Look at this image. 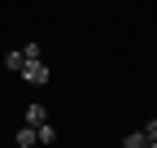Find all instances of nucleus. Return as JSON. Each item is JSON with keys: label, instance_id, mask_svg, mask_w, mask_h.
Here are the masks:
<instances>
[{"label": "nucleus", "instance_id": "nucleus-6", "mask_svg": "<svg viewBox=\"0 0 157 148\" xmlns=\"http://www.w3.org/2000/svg\"><path fill=\"white\" fill-rule=\"evenodd\" d=\"M57 139V131H52V122H44V126H39V144H52Z\"/></svg>", "mask_w": 157, "mask_h": 148}, {"label": "nucleus", "instance_id": "nucleus-3", "mask_svg": "<svg viewBox=\"0 0 157 148\" xmlns=\"http://www.w3.org/2000/svg\"><path fill=\"white\" fill-rule=\"evenodd\" d=\"M5 65L22 74V65H26V52H22V48H9V52H5Z\"/></svg>", "mask_w": 157, "mask_h": 148}, {"label": "nucleus", "instance_id": "nucleus-5", "mask_svg": "<svg viewBox=\"0 0 157 148\" xmlns=\"http://www.w3.org/2000/svg\"><path fill=\"white\" fill-rule=\"evenodd\" d=\"M122 148H148V139H144V131H135V135H127V139H122Z\"/></svg>", "mask_w": 157, "mask_h": 148}, {"label": "nucleus", "instance_id": "nucleus-2", "mask_svg": "<svg viewBox=\"0 0 157 148\" xmlns=\"http://www.w3.org/2000/svg\"><path fill=\"white\" fill-rule=\"evenodd\" d=\"M13 144H17V148H31V144H39V126L22 122V126H17V135H13Z\"/></svg>", "mask_w": 157, "mask_h": 148}, {"label": "nucleus", "instance_id": "nucleus-4", "mask_svg": "<svg viewBox=\"0 0 157 148\" xmlns=\"http://www.w3.org/2000/svg\"><path fill=\"white\" fill-rule=\"evenodd\" d=\"M26 122H31V126H44V122H48V109H44V105H31V109H26Z\"/></svg>", "mask_w": 157, "mask_h": 148}, {"label": "nucleus", "instance_id": "nucleus-7", "mask_svg": "<svg viewBox=\"0 0 157 148\" xmlns=\"http://www.w3.org/2000/svg\"><path fill=\"white\" fill-rule=\"evenodd\" d=\"M144 139H148V148H157V118L144 126Z\"/></svg>", "mask_w": 157, "mask_h": 148}, {"label": "nucleus", "instance_id": "nucleus-8", "mask_svg": "<svg viewBox=\"0 0 157 148\" xmlns=\"http://www.w3.org/2000/svg\"><path fill=\"white\" fill-rule=\"evenodd\" d=\"M22 52H26V61H39V57H44V48H39V44H26Z\"/></svg>", "mask_w": 157, "mask_h": 148}, {"label": "nucleus", "instance_id": "nucleus-1", "mask_svg": "<svg viewBox=\"0 0 157 148\" xmlns=\"http://www.w3.org/2000/svg\"><path fill=\"white\" fill-rule=\"evenodd\" d=\"M22 79H26V83H35V87H44V83L52 79V70L44 65V57H39V61H26V65H22Z\"/></svg>", "mask_w": 157, "mask_h": 148}]
</instances>
